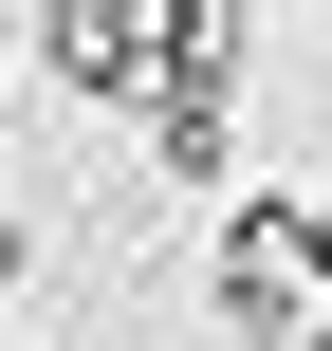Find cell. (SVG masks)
<instances>
[{"instance_id": "5b68a950", "label": "cell", "mask_w": 332, "mask_h": 351, "mask_svg": "<svg viewBox=\"0 0 332 351\" xmlns=\"http://www.w3.org/2000/svg\"><path fill=\"white\" fill-rule=\"evenodd\" d=\"M18 278H37V241H18V222H0V296H18Z\"/></svg>"}, {"instance_id": "8992f818", "label": "cell", "mask_w": 332, "mask_h": 351, "mask_svg": "<svg viewBox=\"0 0 332 351\" xmlns=\"http://www.w3.org/2000/svg\"><path fill=\"white\" fill-rule=\"evenodd\" d=\"M277 351H332V333H277Z\"/></svg>"}, {"instance_id": "277c9868", "label": "cell", "mask_w": 332, "mask_h": 351, "mask_svg": "<svg viewBox=\"0 0 332 351\" xmlns=\"http://www.w3.org/2000/svg\"><path fill=\"white\" fill-rule=\"evenodd\" d=\"M296 278H314V296H332V185H314V204H296Z\"/></svg>"}, {"instance_id": "6da1fadb", "label": "cell", "mask_w": 332, "mask_h": 351, "mask_svg": "<svg viewBox=\"0 0 332 351\" xmlns=\"http://www.w3.org/2000/svg\"><path fill=\"white\" fill-rule=\"evenodd\" d=\"M37 56H55V93L148 111V93H166V0H55V19H37Z\"/></svg>"}, {"instance_id": "3957f363", "label": "cell", "mask_w": 332, "mask_h": 351, "mask_svg": "<svg viewBox=\"0 0 332 351\" xmlns=\"http://www.w3.org/2000/svg\"><path fill=\"white\" fill-rule=\"evenodd\" d=\"M222 148H240L222 93H148V167H166V185H222Z\"/></svg>"}, {"instance_id": "7a4b0ae2", "label": "cell", "mask_w": 332, "mask_h": 351, "mask_svg": "<svg viewBox=\"0 0 332 351\" xmlns=\"http://www.w3.org/2000/svg\"><path fill=\"white\" fill-rule=\"evenodd\" d=\"M296 296H314V278H296V185H240V204H222V315H240V333H314Z\"/></svg>"}]
</instances>
